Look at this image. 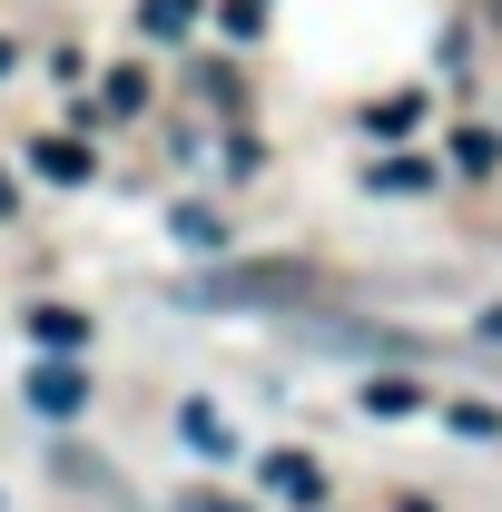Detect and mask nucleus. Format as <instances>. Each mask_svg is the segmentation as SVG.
Returning <instances> with one entry per match:
<instances>
[{
  "instance_id": "11",
  "label": "nucleus",
  "mask_w": 502,
  "mask_h": 512,
  "mask_svg": "<svg viewBox=\"0 0 502 512\" xmlns=\"http://www.w3.org/2000/svg\"><path fill=\"white\" fill-rule=\"evenodd\" d=\"M443 424H453V434H473V444H493V434H502V404H453Z\"/></svg>"
},
{
  "instance_id": "4",
  "label": "nucleus",
  "mask_w": 502,
  "mask_h": 512,
  "mask_svg": "<svg viewBox=\"0 0 502 512\" xmlns=\"http://www.w3.org/2000/svg\"><path fill=\"white\" fill-rule=\"evenodd\" d=\"M30 335H40L50 355H79V345H89V316H69V306H30Z\"/></svg>"
},
{
  "instance_id": "6",
  "label": "nucleus",
  "mask_w": 502,
  "mask_h": 512,
  "mask_svg": "<svg viewBox=\"0 0 502 512\" xmlns=\"http://www.w3.org/2000/svg\"><path fill=\"white\" fill-rule=\"evenodd\" d=\"M138 30H148V40H188V30H197V0H138Z\"/></svg>"
},
{
  "instance_id": "13",
  "label": "nucleus",
  "mask_w": 502,
  "mask_h": 512,
  "mask_svg": "<svg viewBox=\"0 0 502 512\" xmlns=\"http://www.w3.org/2000/svg\"><path fill=\"white\" fill-rule=\"evenodd\" d=\"M453 168H463V178H483V168H493V138H483V128H463V138H453Z\"/></svg>"
},
{
  "instance_id": "15",
  "label": "nucleus",
  "mask_w": 502,
  "mask_h": 512,
  "mask_svg": "<svg viewBox=\"0 0 502 512\" xmlns=\"http://www.w3.org/2000/svg\"><path fill=\"white\" fill-rule=\"evenodd\" d=\"M188 512H247V503H227V493H188Z\"/></svg>"
},
{
  "instance_id": "5",
  "label": "nucleus",
  "mask_w": 502,
  "mask_h": 512,
  "mask_svg": "<svg viewBox=\"0 0 502 512\" xmlns=\"http://www.w3.org/2000/svg\"><path fill=\"white\" fill-rule=\"evenodd\" d=\"M30 168H40V178H60V188H79V178H89V148H79V138H40V148H30Z\"/></svg>"
},
{
  "instance_id": "7",
  "label": "nucleus",
  "mask_w": 502,
  "mask_h": 512,
  "mask_svg": "<svg viewBox=\"0 0 502 512\" xmlns=\"http://www.w3.org/2000/svg\"><path fill=\"white\" fill-rule=\"evenodd\" d=\"M178 434H188L197 453H227V444H237V434L217 424V404H188V414H178Z\"/></svg>"
},
{
  "instance_id": "12",
  "label": "nucleus",
  "mask_w": 502,
  "mask_h": 512,
  "mask_svg": "<svg viewBox=\"0 0 502 512\" xmlns=\"http://www.w3.org/2000/svg\"><path fill=\"white\" fill-rule=\"evenodd\" d=\"M375 188H384V197H424V188H434V178H424L414 158H394V168H375Z\"/></svg>"
},
{
  "instance_id": "9",
  "label": "nucleus",
  "mask_w": 502,
  "mask_h": 512,
  "mask_svg": "<svg viewBox=\"0 0 502 512\" xmlns=\"http://www.w3.org/2000/svg\"><path fill=\"white\" fill-rule=\"evenodd\" d=\"M138 99H148V79H138V69H109V89H99V119H128Z\"/></svg>"
},
{
  "instance_id": "14",
  "label": "nucleus",
  "mask_w": 502,
  "mask_h": 512,
  "mask_svg": "<svg viewBox=\"0 0 502 512\" xmlns=\"http://www.w3.org/2000/svg\"><path fill=\"white\" fill-rule=\"evenodd\" d=\"M256 20H266V0H227V10H217V30H227V40H256Z\"/></svg>"
},
{
  "instance_id": "10",
  "label": "nucleus",
  "mask_w": 502,
  "mask_h": 512,
  "mask_svg": "<svg viewBox=\"0 0 502 512\" xmlns=\"http://www.w3.org/2000/svg\"><path fill=\"white\" fill-rule=\"evenodd\" d=\"M414 404H424V394H414L404 375H375V384H365V414H414Z\"/></svg>"
},
{
  "instance_id": "17",
  "label": "nucleus",
  "mask_w": 502,
  "mask_h": 512,
  "mask_svg": "<svg viewBox=\"0 0 502 512\" xmlns=\"http://www.w3.org/2000/svg\"><path fill=\"white\" fill-rule=\"evenodd\" d=\"M404 512H434V503H404Z\"/></svg>"
},
{
  "instance_id": "16",
  "label": "nucleus",
  "mask_w": 502,
  "mask_h": 512,
  "mask_svg": "<svg viewBox=\"0 0 502 512\" xmlns=\"http://www.w3.org/2000/svg\"><path fill=\"white\" fill-rule=\"evenodd\" d=\"M0 217H10V178H0Z\"/></svg>"
},
{
  "instance_id": "1",
  "label": "nucleus",
  "mask_w": 502,
  "mask_h": 512,
  "mask_svg": "<svg viewBox=\"0 0 502 512\" xmlns=\"http://www.w3.org/2000/svg\"><path fill=\"white\" fill-rule=\"evenodd\" d=\"M325 286H315V266L296 256H266V266H227V276H197L188 306H315Z\"/></svg>"
},
{
  "instance_id": "2",
  "label": "nucleus",
  "mask_w": 502,
  "mask_h": 512,
  "mask_svg": "<svg viewBox=\"0 0 502 512\" xmlns=\"http://www.w3.org/2000/svg\"><path fill=\"white\" fill-rule=\"evenodd\" d=\"M266 493H276V503H325V473H315L306 453H266Z\"/></svg>"
},
{
  "instance_id": "3",
  "label": "nucleus",
  "mask_w": 502,
  "mask_h": 512,
  "mask_svg": "<svg viewBox=\"0 0 502 512\" xmlns=\"http://www.w3.org/2000/svg\"><path fill=\"white\" fill-rule=\"evenodd\" d=\"M30 404H40V414H79V404H89L79 365H40V375H30Z\"/></svg>"
},
{
  "instance_id": "8",
  "label": "nucleus",
  "mask_w": 502,
  "mask_h": 512,
  "mask_svg": "<svg viewBox=\"0 0 502 512\" xmlns=\"http://www.w3.org/2000/svg\"><path fill=\"white\" fill-rule=\"evenodd\" d=\"M414 119H424V99H375V109H365L375 138H414Z\"/></svg>"
}]
</instances>
